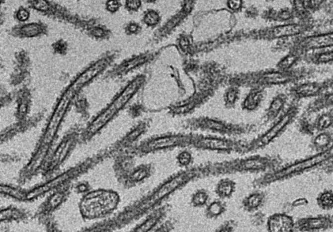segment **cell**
<instances>
[{"label": "cell", "mask_w": 333, "mask_h": 232, "mask_svg": "<svg viewBox=\"0 0 333 232\" xmlns=\"http://www.w3.org/2000/svg\"><path fill=\"white\" fill-rule=\"evenodd\" d=\"M333 159V145L331 148L309 157L297 160L287 165L280 167L273 172L267 173L260 180L261 184L271 183L289 180L294 177L323 168Z\"/></svg>", "instance_id": "obj_1"}, {"label": "cell", "mask_w": 333, "mask_h": 232, "mask_svg": "<svg viewBox=\"0 0 333 232\" xmlns=\"http://www.w3.org/2000/svg\"><path fill=\"white\" fill-rule=\"evenodd\" d=\"M106 66V62L105 60H100L96 62L95 64L90 67L80 75L73 84L69 86L67 91L63 94L62 98L59 102L56 109L55 110L54 115H53L51 121L48 125L47 131H46L45 137H44V143L46 145L49 143L54 137L57 128L60 124L63 115L66 112L67 107L69 106L71 101L75 98L76 96L83 86L90 81V80L95 77L98 73L101 72Z\"/></svg>", "instance_id": "obj_2"}, {"label": "cell", "mask_w": 333, "mask_h": 232, "mask_svg": "<svg viewBox=\"0 0 333 232\" xmlns=\"http://www.w3.org/2000/svg\"><path fill=\"white\" fill-rule=\"evenodd\" d=\"M143 82V78L139 77L135 79L132 83H130L126 88V89L122 92V94L116 99L114 102L110 105V107L92 122L91 125L90 126L89 129H88V131L90 133L96 132L99 129H100L105 124H106L114 116L115 114L120 109L123 108L124 105L126 104V103L130 100L133 95L140 87Z\"/></svg>", "instance_id": "obj_3"}, {"label": "cell", "mask_w": 333, "mask_h": 232, "mask_svg": "<svg viewBox=\"0 0 333 232\" xmlns=\"http://www.w3.org/2000/svg\"><path fill=\"white\" fill-rule=\"evenodd\" d=\"M295 223L296 232H326L333 229V214L302 217Z\"/></svg>", "instance_id": "obj_4"}, {"label": "cell", "mask_w": 333, "mask_h": 232, "mask_svg": "<svg viewBox=\"0 0 333 232\" xmlns=\"http://www.w3.org/2000/svg\"><path fill=\"white\" fill-rule=\"evenodd\" d=\"M295 116L294 111H288L282 116L277 122L263 136L258 140L257 146L258 147L265 146L269 144L272 141L275 140L279 134H281L288 124L292 122Z\"/></svg>", "instance_id": "obj_5"}, {"label": "cell", "mask_w": 333, "mask_h": 232, "mask_svg": "<svg viewBox=\"0 0 333 232\" xmlns=\"http://www.w3.org/2000/svg\"><path fill=\"white\" fill-rule=\"evenodd\" d=\"M333 138L328 132H321L314 139L313 147L318 153L327 151L333 145Z\"/></svg>", "instance_id": "obj_6"}, {"label": "cell", "mask_w": 333, "mask_h": 232, "mask_svg": "<svg viewBox=\"0 0 333 232\" xmlns=\"http://www.w3.org/2000/svg\"><path fill=\"white\" fill-rule=\"evenodd\" d=\"M235 189L236 183L234 181L230 179H223L217 185L216 192L219 197L226 199L233 195Z\"/></svg>", "instance_id": "obj_7"}, {"label": "cell", "mask_w": 333, "mask_h": 232, "mask_svg": "<svg viewBox=\"0 0 333 232\" xmlns=\"http://www.w3.org/2000/svg\"><path fill=\"white\" fill-rule=\"evenodd\" d=\"M316 203L318 207L324 211H330L333 209V191L332 189H324L320 192L316 197Z\"/></svg>", "instance_id": "obj_8"}, {"label": "cell", "mask_w": 333, "mask_h": 232, "mask_svg": "<svg viewBox=\"0 0 333 232\" xmlns=\"http://www.w3.org/2000/svg\"><path fill=\"white\" fill-rule=\"evenodd\" d=\"M180 138L178 137L170 136L165 138H158L157 140L152 141L149 146L152 149H164L166 147L173 146L178 145L180 142Z\"/></svg>", "instance_id": "obj_9"}, {"label": "cell", "mask_w": 333, "mask_h": 232, "mask_svg": "<svg viewBox=\"0 0 333 232\" xmlns=\"http://www.w3.org/2000/svg\"><path fill=\"white\" fill-rule=\"evenodd\" d=\"M333 46V33L311 38L307 41V46L311 48L326 47Z\"/></svg>", "instance_id": "obj_10"}, {"label": "cell", "mask_w": 333, "mask_h": 232, "mask_svg": "<svg viewBox=\"0 0 333 232\" xmlns=\"http://www.w3.org/2000/svg\"><path fill=\"white\" fill-rule=\"evenodd\" d=\"M200 145L204 148H207L212 150H228L230 147L229 143L227 141L218 140V139H203L200 142Z\"/></svg>", "instance_id": "obj_11"}, {"label": "cell", "mask_w": 333, "mask_h": 232, "mask_svg": "<svg viewBox=\"0 0 333 232\" xmlns=\"http://www.w3.org/2000/svg\"><path fill=\"white\" fill-rule=\"evenodd\" d=\"M264 201V194L262 192H254L247 198L246 206L250 210H256L262 206Z\"/></svg>", "instance_id": "obj_12"}, {"label": "cell", "mask_w": 333, "mask_h": 232, "mask_svg": "<svg viewBox=\"0 0 333 232\" xmlns=\"http://www.w3.org/2000/svg\"><path fill=\"white\" fill-rule=\"evenodd\" d=\"M301 28L300 26L297 25H287L284 26L277 27L273 31L274 37H284V36H290L296 35L300 32Z\"/></svg>", "instance_id": "obj_13"}, {"label": "cell", "mask_w": 333, "mask_h": 232, "mask_svg": "<svg viewBox=\"0 0 333 232\" xmlns=\"http://www.w3.org/2000/svg\"><path fill=\"white\" fill-rule=\"evenodd\" d=\"M209 199V195L207 191L199 189L195 191L191 197V202L195 207H201L205 205Z\"/></svg>", "instance_id": "obj_14"}, {"label": "cell", "mask_w": 333, "mask_h": 232, "mask_svg": "<svg viewBox=\"0 0 333 232\" xmlns=\"http://www.w3.org/2000/svg\"><path fill=\"white\" fill-rule=\"evenodd\" d=\"M225 206L221 200H214L211 202L206 208V213L210 217H217L221 216L225 212Z\"/></svg>", "instance_id": "obj_15"}, {"label": "cell", "mask_w": 333, "mask_h": 232, "mask_svg": "<svg viewBox=\"0 0 333 232\" xmlns=\"http://www.w3.org/2000/svg\"><path fill=\"white\" fill-rule=\"evenodd\" d=\"M333 119L330 115H324L319 117L316 122V127L320 130H324L330 128L333 124Z\"/></svg>", "instance_id": "obj_16"}, {"label": "cell", "mask_w": 333, "mask_h": 232, "mask_svg": "<svg viewBox=\"0 0 333 232\" xmlns=\"http://www.w3.org/2000/svg\"><path fill=\"white\" fill-rule=\"evenodd\" d=\"M309 204V200L306 197H300L296 198L292 200V202H289L288 206L286 207V210L291 211L294 209L306 207Z\"/></svg>", "instance_id": "obj_17"}, {"label": "cell", "mask_w": 333, "mask_h": 232, "mask_svg": "<svg viewBox=\"0 0 333 232\" xmlns=\"http://www.w3.org/2000/svg\"><path fill=\"white\" fill-rule=\"evenodd\" d=\"M192 160V156L187 151L181 152L177 157V162L179 165L182 167L189 166L191 164Z\"/></svg>", "instance_id": "obj_18"}, {"label": "cell", "mask_w": 333, "mask_h": 232, "mask_svg": "<svg viewBox=\"0 0 333 232\" xmlns=\"http://www.w3.org/2000/svg\"><path fill=\"white\" fill-rule=\"evenodd\" d=\"M23 32L28 37H33L41 32V28L37 24H29L22 28Z\"/></svg>", "instance_id": "obj_19"}, {"label": "cell", "mask_w": 333, "mask_h": 232, "mask_svg": "<svg viewBox=\"0 0 333 232\" xmlns=\"http://www.w3.org/2000/svg\"><path fill=\"white\" fill-rule=\"evenodd\" d=\"M159 16L155 11H150L145 17V22L147 24L153 25L157 24L159 21Z\"/></svg>", "instance_id": "obj_20"}, {"label": "cell", "mask_w": 333, "mask_h": 232, "mask_svg": "<svg viewBox=\"0 0 333 232\" xmlns=\"http://www.w3.org/2000/svg\"><path fill=\"white\" fill-rule=\"evenodd\" d=\"M16 16H17V18L19 20L21 21V22H24V21L27 20L29 18V14L27 12V10L24 9V8H22V9L18 10L17 15Z\"/></svg>", "instance_id": "obj_21"}, {"label": "cell", "mask_w": 333, "mask_h": 232, "mask_svg": "<svg viewBox=\"0 0 333 232\" xmlns=\"http://www.w3.org/2000/svg\"><path fill=\"white\" fill-rule=\"evenodd\" d=\"M120 6V3L119 1H109L107 3V9L111 12H115L116 10L119 9Z\"/></svg>", "instance_id": "obj_22"}, {"label": "cell", "mask_w": 333, "mask_h": 232, "mask_svg": "<svg viewBox=\"0 0 333 232\" xmlns=\"http://www.w3.org/2000/svg\"><path fill=\"white\" fill-rule=\"evenodd\" d=\"M33 5H34L35 8L41 10H47L48 8V3H46V1H41V0L34 1Z\"/></svg>", "instance_id": "obj_23"}, {"label": "cell", "mask_w": 333, "mask_h": 232, "mask_svg": "<svg viewBox=\"0 0 333 232\" xmlns=\"http://www.w3.org/2000/svg\"><path fill=\"white\" fill-rule=\"evenodd\" d=\"M126 5L128 8L131 10H137L141 5V2L140 1H135V0H131V1H126Z\"/></svg>", "instance_id": "obj_24"}, {"label": "cell", "mask_w": 333, "mask_h": 232, "mask_svg": "<svg viewBox=\"0 0 333 232\" xmlns=\"http://www.w3.org/2000/svg\"><path fill=\"white\" fill-rule=\"evenodd\" d=\"M322 170L328 174H333V159L322 168Z\"/></svg>", "instance_id": "obj_25"}, {"label": "cell", "mask_w": 333, "mask_h": 232, "mask_svg": "<svg viewBox=\"0 0 333 232\" xmlns=\"http://www.w3.org/2000/svg\"><path fill=\"white\" fill-rule=\"evenodd\" d=\"M230 3H231V4H229L230 7L233 9H237L241 5V1H230Z\"/></svg>", "instance_id": "obj_26"}, {"label": "cell", "mask_w": 333, "mask_h": 232, "mask_svg": "<svg viewBox=\"0 0 333 232\" xmlns=\"http://www.w3.org/2000/svg\"><path fill=\"white\" fill-rule=\"evenodd\" d=\"M137 29H138V26H137L136 25L132 24L130 26V31H131V32H135V31L137 30Z\"/></svg>", "instance_id": "obj_27"}, {"label": "cell", "mask_w": 333, "mask_h": 232, "mask_svg": "<svg viewBox=\"0 0 333 232\" xmlns=\"http://www.w3.org/2000/svg\"><path fill=\"white\" fill-rule=\"evenodd\" d=\"M219 232H227V230H226V229H223V230H222V231H221Z\"/></svg>", "instance_id": "obj_28"}]
</instances>
